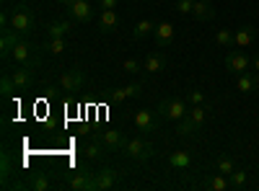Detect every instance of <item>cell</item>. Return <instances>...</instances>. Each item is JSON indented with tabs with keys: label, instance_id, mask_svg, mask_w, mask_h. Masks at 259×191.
Wrapping results in <instances>:
<instances>
[{
	"label": "cell",
	"instance_id": "cell-25",
	"mask_svg": "<svg viewBox=\"0 0 259 191\" xmlns=\"http://www.w3.org/2000/svg\"><path fill=\"white\" fill-rule=\"evenodd\" d=\"M197 132H200V126L189 119V114H187L184 119H179V121H177V135H179V137H194Z\"/></svg>",
	"mask_w": 259,
	"mask_h": 191
},
{
	"label": "cell",
	"instance_id": "cell-26",
	"mask_svg": "<svg viewBox=\"0 0 259 191\" xmlns=\"http://www.w3.org/2000/svg\"><path fill=\"white\" fill-rule=\"evenodd\" d=\"M83 155H85V160H104V145L101 142H89L83 147Z\"/></svg>",
	"mask_w": 259,
	"mask_h": 191
},
{
	"label": "cell",
	"instance_id": "cell-10",
	"mask_svg": "<svg viewBox=\"0 0 259 191\" xmlns=\"http://www.w3.org/2000/svg\"><path fill=\"white\" fill-rule=\"evenodd\" d=\"M174 36H177V29H174V24H171V21H161V24H156L153 39H156V44H158L161 49H166V47L174 44Z\"/></svg>",
	"mask_w": 259,
	"mask_h": 191
},
{
	"label": "cell",
	"instance_id": "cell-4",
	"mask_svg": "<svg viewBox=\"0 0 259 191\" xmlns=\"http://www.w3.org/2000/svg\"><path fill=\"white\" fill-rule=\"evenodd\" d=\"M158 111H161V116H163V119H168V121H179V119H184V116L189 114L187 103H184L179 96L163 98V101L158 103Z\"/></svg>",
	"mask_w": 259,
	"mask_h": 191
},
{
	"label": "cell",
	"instance_id": "cell-34",
	"mask_svg": "<svg viewBox=\"0 0 259 191\" xmlns=\"http://www.w3.org/2000/svg\"><path fill=\"white\" fill-rule=\"evenodd\" d=\"M0 176H3V186H8V176H11V155L8 150H3V158H0Z\"/></svg>",
	"mask_w": 259,
	"mask_h": 191
},
{
	"label": "cell",
	"instance_id": "cell-24",
	"mask_svg": "<svg viewBox=\"0 0 259 191\" xmlns=\"http://www.w3.org/2000/svg\"><path fill=\"white\" fill-rule=\"evenodd\" d=\"M153 31H156V21H150V18H143V21H138L135 24V29H133V39H148V36H153Z\"/></svg>",
	"mask_w": 259,
	"mask_h": 191
},
{
	"label": "cell",
	"instance_id": "cell-31",
	"mask_svg": "<svg viewBox=\"0 0 259 191\" xmlns=\"http://www.w3.org/2000/svg\"><path fill=\"white\" fill-rule=\"evenodd\" d=\"M13 91H18V88H16L11 73H3V78H0V93H3V98H8V96H13Z\"/></svg>",
	"mask_w": 259,
	"mask_h": 191
},
{
	"label": "cell",
	"instance_id": "cell-21",
	"mask_svg": "<svg viewBox=\"0 0 259 191\" xmlns=\"http://www.w3.org/2000/svg\"><path fill=\"white\" fill-rule=\"evenodd\" d=\"M73 31V18L70 21H50L47 24V36L50 39H65Z\"/></svg>",
	"mask_w": 259,
	"mask_h": 191
},
{
	"label": "cell",
	"instance_id": "cell-16",
	"mask_svg": "<svg viewBox=\"0 0 259 191\" xmlns=\"http://www.w3.org/2000/svg\"><path fill=\"white\" fill-rule=\"evenodd\" d=\"M254 39H256V29L251 24H246V26H241L239 31L233 34V47L236 49H249L254 44Z\"/></svg>",
	"mask_w": 259,
	"mask_h": 191
},
{
	"label": "cell",
	"instance_id": "cell-1",
	"mask_svg": "<svg viewBox=\"0 0 259 191\" xmlns=\"http://www.w3.org/2000/svg\"><path fill=\"white\" fill-rule=\"evenodd\" d=\"M11 59L18 62V65L31 68V70H36V68L41 65V54L36 52V47L31 44L26 36H21V39L16 41V47H13V52H11Z\"/></svg>",
	"mask_w": 259,
	"mask_h": 191
},
{
	"label": "cell",
	"instance_id": "cell-39",
	"mask_svg": "<svg viewBox=\"0 0 259 191\" xmlns=\"http://www.w3.org/2000/svg\"><path fill=\"white\" fill-rule=\"evenodd\" d=\"M251 68H254V70H256V73H259V54H256V57H254V59H251Z\"/></svg>",
	"mask_w": 259,
	"mask_h": 191
},
{
	"label": "cell",
	"instance_id": "cell-6",
	"mask_svg": "<svg viewBox=\"0 0 259 191\" xmlns=\"http://www.w3.org/2000/svg\"><path fill=\"white\" fill-rule=\"evenodd\" d=\"M85 86V73L75 65V68H68L62 75H60V88L68 91V93H75Z\"/></svg>",
	"mask_w": 259,
	"mask_h": 191
},
{
	"label": "cell",
	"instance_id": "cell-17",
	"mask_svg": "<svg viewBox=\"0 0 259 191\" xmlns=\"http://www.w3.org/2000/svg\"><path fill=\"white\" fill-rule=\"evenodd\" d=\"M166 163H168V168H174V171H189L192 168V153L189 150H174V153H168Z\"/></svg>",
	"mask_w": 259,
	"mask_h": 191
},
{
	"label": "cell",
	"instance_id": "cell-22",
	"mask_svg": "<svg viewBox=\"0 0 259 191\" xmlns=\"http://www.w3.org/2000/svg\"><path fill=\"white\" fill-rule=\"evenodd\" d=\"M192 18L194 21H210V18H215V8H212L210 0H194Z\"/></svg>",
	"mask_w": 259,
	"mask_h": 191
},
{
	"label": "cell",
	"instance_id": "cell-2",
	"mask_svg": "<svg viewBox=\"0 0 259 191\" xmlns=\"http://www.w3.org/2000/svg\"><path fill=\"white\" fill-rule=\"evenodd\" d=\"M11 29L18 31L21 36H29L34 31V13L26 3H16L11 8Z\"/></svg>",
	"mask_w": 259,
	"mask_h": 191
},
{
	"label": "cell",
	"instance_id": "cell-32",
	"mask_svg": "<svg viewBox=\"0 0 259 191\" xmlns=\"http://www.w3.org/2000/svg\"><path fill=\"white\" fill-rule=\"evenodd\" d=\"M215 44H218V47H223V49H231V47H233V31H228V29H221L218 34H215Z\"/></svg>",
	"mask_w": 259,
	"mask_h": 191
},
{
	"label": "cell",
	"instance_id": "cell-3",
	"mask_svg": "<svg viewBox=\"0 0 259 191\" xmlns=\"http://www.w3.org/2000/svg\"><path fill=\"white\" fill-rule=\"evenodd\" d=\"M130 160H135V163H148L150 158L156 155V147L153 142H148V140H140V137H133V140H127L124 142V150H122Z\"/></svg>",
	"mask_w": 259,
	"mask_h": 191
},
{
	"label": "cell",
	"instance_id": "cell-7",
	"mask_svg": "<svg viewBox=\"0 0 259 191\" xmlns=\"http://www.w3.org/2000/svg\"><path fill=\"white\" fill-rule=\"evenodd\" d=\"M249 68H251V59L246 57V52L231 49V52L226 54V70H228L231 75H241V73H246Z\"/></svg>",
	"mask_w": 259,
	"mask_h": 191
},
{
	"label": "cell",
	"instance_id": "cell-5",
	"mask_svg": "<svg viewBox=\"0 0 259 191\" xmlns=\"http://www.w3.org/2000/svg\"><path fill=\"white\" fill-rule=\"evenodd\" d=\"M94 181H96V191H112V188L119 186L122 173L117 171V168H112V165H101L99 171L94 173Z\"/></svg>",
	"mask_w": 259,
	"mask_h": 191
},
{
	"label": "cell",
	"instance_id": "cell-14",
	"mask_svg": "<svg viewBox=\"0 0 259 191\" xmlns=\"http://www.w3.org/2000/svg\"><path fill=\"white\" fill-rule=\"evenodd\" d=\"M70 188H75V191H96L94 171H89V168H80V173H75V176L70 178Z\"/></svg>",
	"mask_w": 259,
	"mask_h": 191
},
{
	"label": "cell",
	"instance_id": "cell-28",
	"mask_svg": "<svg viewBox=\"0 0 259 191\" xmlns=\"http://www.w3.org/2000/svg\"><path fill=\"white\" fill-rule=\"evenodd\" d=\"M29 188H31V191H50V188H52V181H50L45 173H36V176L29 181Z\"/></svg>",
	"mask_w": 259,
	"mask_h": 191
},
{
	"label": "cell",
	"instance_id": "cell-27",
	"mask_svg": "<svg viewBox=\"0 0 259 191\" xmlns=\"http://www.w3.org/2000/svg\"><path fill=\"white\" fill-rule=\"evenodd\" d=\"M215 168H218V173L231 176V173L236 171V163H233V158H228V155H218V160H215Z\"/></svg>",
	"mask_w": 259,
	"mask_h": 191
},
{
	"label": "cell",
	"instance_id": "cell-33",
	"mask_svg": "<svg viewBox=\"0 0 259 191\" xmlns=\"http://www.w3.org/2000/svg\"><path fill=\"white\" fill-rule=\"evenodd\" d=\"M228 181H231V188H244L246 186V171L244 168H236V171L228 176Z\"/></svg>",
	"mask_w": 259,
	"mask_h": 191
},
{
	"label": "cell",
	"instance_id": "cell-41",
	"mask_svg": "<svg viewBox=\"0 0 259 191\" xmlns=\"http://www.w3.org/2000/svg\"><path fill=\"white\" fill-rule=\"evenodd\" d=\"M57 3H60V6H65V0H57Z\"/></svg>",
	"mask_w": 259,
	"mask_h": 191
},
{
	"label": "cell",
	"instance_id": "cell-35",
	"mask_svg": "<svg viewBox=\"0 0 259 191\" xmlns=\"http://www.w3.org/2000/svg\"><path fill=\"white\" fill-rule=\"evenodd\" d=\"M187 98H189V103H192V106H205V103H207L205 91H200V88H192V91L187 93Z\"/></svg>",
	"mask_w": 259,
	"mask_h": 191
},
{
	"label": "cell",
	"instance_id": "cell-9",
	"mask_svg": "<svg viewBox=\"0 0 259 191\" xmlns=\"http://www.w3.org/2000/svg\"><path fill=\"white\" fill-rule=\"evenodd\" d=\"M68 13L75 24H89L94 18V3L91 0H75L73 6H68Z\"/></svg>",
	"mask_w": 259,
	"mask_h": 191
},
{
	"label": "cell",
	"instance_id": "cell-40",
	"mask_svg": "<svg viewBox=\"0 0 259 191\" xmlns=\"http://www.w3.org/2000/svg\"><path fill=\"white\" fill-rule=\"evenodd\" d=\"M75 3V0H65V8H68V6H73Z\"/></svg>",
	"mask_w": 259,
	"mask_h": 191
},
{
	"label": "cell",
	"instance_id": "cell-18",
	"mask_svg": "<svg viewBox=\"0 0 259 191\" xmlns=\"http://www.w3.org/2000/svg\"><path fill=\"white\" fill-rule=\"evenodd\" d=\"M239 80H236V88H239L241 93H254L259 91V73H241V75H236Z\"/></svg>",
	"mask_w": 259,
	"mask_h": 191
},
{
	"label": "cell",
	"instance_id": "cell-11",
	"mask_svg": "<svg viewBox=\"0 0 259 191\" xmlns=\"http://www.w3.org/2000/svg\"><path fill=\"white\" fill-rule=\"evenodd\" d=\"M166 68H168V59H166L163 52H150V54L143 59V73H148V75H158V73H163Z\"/></svg>",
	"mask_w": 259,
	"mask_h": 191
},
{
	"label": "cell",
	"instance_id": "cell-15",
	"mask_svg": "<svg viewBox=\"0 0 259 191\" xmlns=\"http://www.w3.org/2000/svg\"><path fill=\"white\" fill-rule=\"evenodd\" d=\"M11 78H13V83H16L18 91H31V88H34V70L26 68V65H21L18 70H13Z\"/></svg>",
	"mask_w": 259,
	"mask_h": 191
},
{
	"label": "cell",
	"instance_id": "cell-38",
	"mask_svg": "<svg viewBox=\"0 0 259 191\" xmlns=\"http://www.w3.org/2000/svg\"><path fill=\"white\" fill-rule=\"evenodd\" d=\"M99 8L101 11H114V8H119V0H99Z\"/></svg>",
	"mask_w": 259,
	"mask_h": 191
},
{
	"label": "cell",
	"instance_id": "cell-29",
	"mask_svg": "<svg viewBox=\"0 0 259 191\" xmlns=\"http://www.w3.org/2000/svg\"><path fill=\"white\" fill-rule=\"evenodd\" d=\"M45 52H50V54H62L65 49H68V44H65V39H50L47 36V41H45V47H41Z\"/></svg>",
	"mask_w": 259,
	"mask_h": 191
},
{
	"label": "cell",
	"instance_id": "cell-13",
	"mask_svg": "<svg viewBox=\"0 0 259 191\" xmlns=\"http://www.w3.org/2000/svg\"><path fill=\"white\" fill-rule=\"evenodd\" d=\"M99 140H101V145H104L109 153H119V150H124V142H127L124 135L117 132V130H106V132H101Z\"/></svg>",
	"mask_w": 259,
	"mask_h": 191
},
{
	"label": "cell",
	"instance_id": "cell-36",
	"mask_svg": "<svg viewBox=\"0 0 259 191\" xmlns=\"http://www.w3.org/2000/svg\"><path fill=\"white\" fill-rule=\"evenodd\" d=\"M122 70L130 73V75H138V73L143 70V62H140V59H124V62H122Z\"/></svg>",
	"mask_w": 259,
	"mask_h": 191
},
{
	"label": "cell",
	"instance_id": "cell-23",
	"mask_svg": "<svg viewBox=\"0 0 259 191\" xmlns=\"http://www.w3.org/2000/svg\"><path fill=\"white\" fill-rule=\"evenodd\" d=\"M202 188H207V191H228L231 188V181L223 173H215V176H207L202 181Z\"/></svg>",
	"mask_w": 259,
	"mask_h": 191
},
{
	"label": "cell",
	"instance_id": "cell-30",
	"mask_svg": "<svg viewBox=\"0 0 259 191\" xmlns=\"http://www.w3.org/2000/svg\"><path fill=\"white\" fill-rule=\"evenodd\" d=\"M189 119L197 126H202L207 121V106H192V109H189Z\"/></svg>",
	"mask_w": 259,
	"mask_h": 191
},
{
	"label": "cell",
	"instance_id": "cell-37",
	"mask_svg": "<svg viewBox=\"0 0 259 191\" xmlns=\"http://www.w3.org/2000/svg\"><path fill=\"white\" fill-rule=\"evenodd\" d=\"M192 8H194V0H177V11L182 16H192Z\"/></svg>",
	"mask_w": 259,
	"mask_h": 191
},
{
	"label": "cell",
	"instance_id": "cell-19",
	"mask_svg": "<svg viewBox=\"0 0 259 191\" xmlns=\"http://www.w3.org/2000/svg\"><path fill=\"white\" fill-rule=\"evenodd\" d=\"M119 29V16L117 11H101L99 13V31L101 34H112Z\"/></svg>",
	"mask_w": 259,
	"mask_h": 191
},
{
	"label": "cell",
	"instance_id": "cell-12",
	"mask_svg": "<svg viewBox=\"0 0 259 191\" xmlns=\"http://www.w3.org/2000/svg\"><path fill=\"white\" fill-rule=\"evenodd\" d=\"M135 126L140 132H156L158 130V119H156V111H150V109H140L135 111Z\"/></svg>",
	"mask_w": 259,
	"mask_h": 191
},
{
	"label": "cell",
	"instance_id": "cell-8",
	"mask_svg": "<svg viewBox=\"0 0 259 191\" xmlns=\"http://www.w3.org/2000/svg\"><path fill=\"white\" fill-rule=\"evenodd\" d=\"M140 91H143V83H130V86H124V88H106V101L122 103V101L133 98V96H140Z\"/></svg>",
	"mask_w": 259,
	"mask_h": 191
},
{
	"label": "cell",
	"instance_id": "cell-20",
	"mask_svg": "<svg viewBox=\"0 0 259 191\" xmlns=\"http://www.w3.org/2000/svg\"><path fill=\"white\" fill-rule=\"evenodd\" d=\"M18 39H21V34L13 31V29H8V31L0 34V57H3V59H11V52H13V47H16Z\"/></svg>",
	"mask_w": 259,
	"mask_h": 191
}]
</instances>
